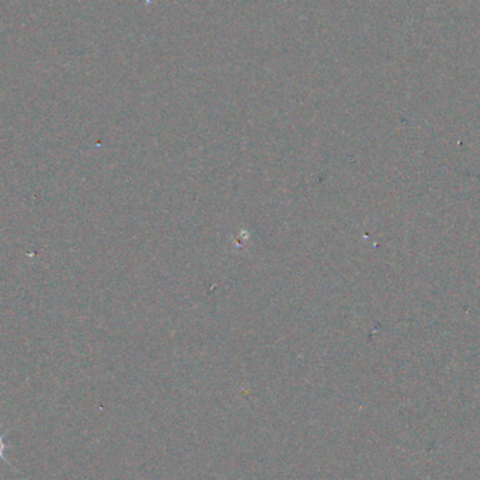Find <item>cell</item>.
Wrapping results in <instances>:
<instances>
[{
	"label": "cell",
	"instance_id": "cell-1",
	"mask_svg": "<svg viewBox=\"0 0 480 480\" xmlns=\"http://www.w3.org/2000/svg\"><path fill=\"white\" fill-rule=\"evenodd\" d=\"M6 435H7V430H5L4 433H0V461H4L5 464H7V465L10 466V468L15 469V466L10 464L9 459L6 458V448H7V443H6Z\"/></svg>",
	"mask_w": 480,
	"mask_h": 480
}]
</instances>
